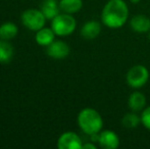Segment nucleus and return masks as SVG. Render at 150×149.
Segmentation results:
<instances>
[{
  "label": "nucleus",
  "instance_id": "f3484780",
  "mask_svg": "<svg viewBox=\"0 0 150 149\" xmlns=\"http://www.w3.org/2000/svg\"><path fill=\"white\" fill-rule=\"evenodd\" d=\"M140 123H141V117H139L138 114H136L135 112L127 113L122 119V127L127 128V129H134V128H137Z\"/></svg>",
  "mask_w": 150,
  "mask_h": 149
},
{
  "label": "nucleus",
  "instance_id": "20e7f679",
  "mask_svg": "<svg viewBox=\"0 0 150 149\" xmlns=\"http://www.w3.org/2000/svg\"><path fill=\"white\" fill-rule=\"evenodd\" d=\"M126 80L131 88L139 89L148 82L149 72L146 66H142V64H137V66H132L128 71Z\"/></svg>",
  "mask_w": 150,
  "mask_h": 149
},
{
  "label": "nucleus",
  "instance_id": "6e6552de",
  "mask_svg": "<svg viewBox=\"0 0 150 149\" xmlns=\"http://www.w3.org/2000/svg\"><path fill=\"white\" fill-rule=\"evenodd\" d=\"M98 143L103 149H115L120 146V138L111 130H105L99 133Z\"/></svg>",
  "mask_w": 150,
  "mask_h": 149
},
{
  "label": "nucleus",
  "instance_id": "2eb2a0df",
  "mask_svg": "<svg viewBox=\"0 0 150 149\" xmlns=\"http://www.w3.org/2000/svg\"><path fill=\"white\" fill-rule=\"evenodd\" d=\"M18 29L13 23H4L0 26V39L2 40H10L13 39L18 35Z\"/></svg>",
  "mask_w": 150,
  "mask_h": 149
},
{
  "label": "nucleus",
  "instance_id": "ddd939ff",
  "mask_svg": "<svg viewBox=\"0 0 150 149\" xmlns=\"http://www.w3.org/2000/svg\"><path fill=\"white\" fill-rule=\"evenodd\" d=\"M59 3H57L56 0H44L41 11L47 20H53L59 14Z\"/></svg>",
  "mask_w": 150,
  "mask_h": 149
},
{
  "label": "nucleus",
  "instance_id": "7ed1b4c3",
  "mask_svg": "<svg viewBox=\"0 0 150 149\" xmlns=\"http://www.w3.org/2000/svg\"><path fill=\"white\" fill-rule=\"evenodd\" d=\"M76 27H77V22L74 16L65 12L56 16L51 23V29L54 31L55 35L61 37L69 36L71 33H74Z\"/></svg>",
  "mask_w": 150,
  "mask_h": 149
},
{
  "label": "nucleus",
  "instance_id": "aec40b11",
  "mask_svg": "<svg viewBox=\"0 0 150 149\" xmlns=\"http://www.w3.org/2000/svg\"><path fill=\"white\" fill-rule=\"evenodd\" d=\"M132 3H134V4H137V3H139L140 2V0H130Z\"/></svg>",
  "mask_w": 150,
  "mask_h": 149
},
{
  "label": "nucleus",
  "instance_id": "f8f14e48",
  "mask_svg": "<svg viewBox=\"0 0 150 149\" xmlns=\"http://www.w3.org/2000/svg\"><path fill=\"white\" fill-rule=\"evenodd\" d=\"M55 39V33L52 29L49 28H42L41 30L37 31V34L35 36V40L39 45L46 46L52 43Z\"/></svg>",
  "mask_w": 150,
  "mask_h": 149
},
{
  "label": "nucleus",
  "instance_id": "1a4fd4ad",
  "mask_svg": "<svg viewBox=\"0 0 150 149\" xmlns=\"http://www.w3.org/2000/svg\"><path fill=\"white\" fill-rule=\"evenodd\" d=\"M128 105L132 112H142L146 107V97L141 92H133L128 99Z\"/></svg>",
  "mask_w": 150,
  "mask_h": 149
},
{
  "label": "nucleus",
  "instance_id": "a211bd4d",
  "mask_svg": "<svg viewBox=\"0 0 150 149\" xmlns=\"http://www.w3.org/2000/svg\"><path fill=\"white\" fill-rule=\"evenodd\" d=\"M141 123L146 128L147 130H150V106H147L142 110L141 113Z\"/></svg>",
  "mask_w": 150,
  "mask_h": 149
},
{
  "label": "nucleus",
  "instance_id": "f257e3e1",
  "mask_svg": "<svg viewBox=\"0 0 150 149\" xmlns=\"http://www.w3.org/2000/svg\"><path fill=\"white\" fill-rule=\"evenodd\" d=\"M129 18V8L124 0H109L101 12V20L109 29H120Z\"/></svg>",
  "mask_w": 150,
  "mask_h": 149
},
{
  "label": "nucleus",
  "instance_id": "dca6fc26",
  "mask_svg": "<svg viewBox=\"0 0 150 149\" xmlns=\"http://www.w3.org/2000/svg\"><path fill=\"white\" fill-rule=\"evenodd\" d=\"M13 52L14 50L11 44L6 42V40L0 41V62H9L13 56Z\"/></svg>",
  "mask_w": 150,
  "mask_h": 149
},
{
  "label": "nucleus",
  "instance_id": "f03ea898",
  "mask_svg": "<svg viewBox=\"0 0 150 149\" xmlns=\"http://www.w3.org/2000/svg\"><path fill=\"white\" fill-rule=\"evenodd\" d=\"M78 125L84 133L91 136L100 133L103 127V119L100 113L94 108L86 107L78 114Z\"/></svg>",
  "mask_w": 150,
  "mask_h": 149
},
{
  "label": "nucleus",
  "instance_id": "9d476101",
  "mask_svg": "<svg viewBox=\"0 0 150 149\" xmlns=\"http://www.w3.org/2000/svg\"><path fill=\"white\" fill-rule=\"evenodd\" d=\"M130 26L135 32L146 33L150 30V20L144 14H137L131 18Z\"/></svg>",
  "mask_w": 150,
  "mask_h": 149
},
{
  "label": "nucleus",
  "instance_id": "423d86ee",
  "mask_svg": "<svg viewBox=\"0 0 150 149\" xmlns=\"http://www.w3.org/2000/svg\"><path fill=\"white\" fill-rule=\"evenodd\" d=\"M82 139L74 132H65L57 140V147L59 149H82Z\"/></svg>",
  "mask_w": 150,
  "mask_h": 149
},
{
  "label": "nucleus",
  "instance_id": "0eeeda50",
  "mask_svg": "<svg viewBox=\"0 0 150 149\" xmlns=\"http://www.w3.org/2000/svg\"><path fill=\"white\" fill-rule=\"evenodd\" d=\"M69 46L63 41H53L47 46L46 53L54 59H63L69 54Z\"/></svg>",
  "mask_w": 150,
  "mask_h": 149
},
{
  "label": "nucleus",
  "instance_id": "6ab92c4d",
  "mask_svg": "<svg viewBox=\"0 0 150 149\" xmlns=\"http://www.w3.org/2000/svg\"><path fill=\"white\" fill-rule=\"evenodd\" d=\"M82 149H96V146L94 145L93 143H85L83 144V146H82Z\"/></svg>",
  "mask_w": 150,
  "mask_h": 149
},
{
  "label": "nucleus",
  "instance_id": "9b49d317",
  "mask_svg": "<svg viewBox=\"0 0 150 149\" xmlns=\"http://www.w3.org/2000/svg\"><path fill=\"white\" fill-rule=\"evenodd\" d=\"M101 32V25L100 23L96 20H89L85 23L81 29V35L83 38L87 40L95 39L96 37L99 36Z\"/></svg>",
  "mask_w": 150,
  "mask_h": 149
},
{
  "label": "nucleus",
  "instance_id": "4468645a",
  "mask_svg": "<svg viewBox=\"0 0 150 149\" xmlns=\"http://www.w3.org/2000/svg\"><path fill=\"white\" fill-rule=\"evenodd\" d=\"M59 7L65 13H77L83 7V1L82 0H60Z\"/></svg>",
  "mask_w": 150,
  "mask_h": 149
},
{
  "label": "nucleus",
  "instance_id": "39448f33",
  "mask_svg": "<svg viewBox=\"0 0 150 149\" xmlns=\"http://www.w3.org/2000/svg\"><path fill=\"white\" fill-rule=\"evenodd\" d=\"M47 18L43 12L38 9H27L22 14V23L27 29L31 31H39L44 28Z\"/></svg>",
  "mask_w": 150,
  "mask_h": 149
}]
</instances>
